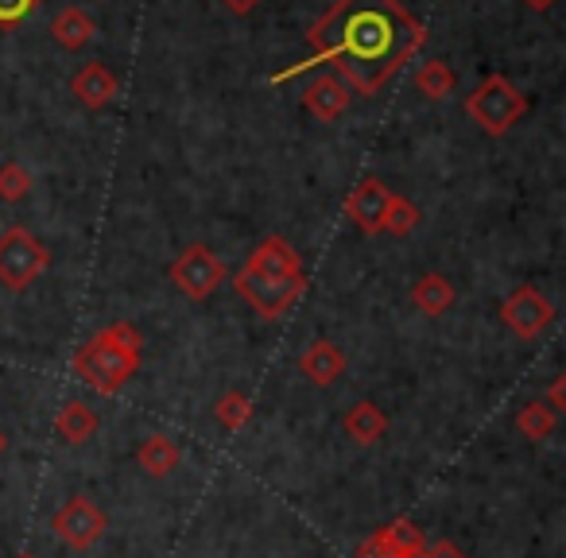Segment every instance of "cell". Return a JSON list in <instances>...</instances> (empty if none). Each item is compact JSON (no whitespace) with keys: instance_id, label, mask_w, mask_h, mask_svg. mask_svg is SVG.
<instances>
[{"instance_id":"obj_29","label":"cell","mask_w":566,"mask_h":558,"mask_svg":"<svg viewBox=\"0 0 566 558\" xmlns=\"http://www.w3.org/2000/svg\"><path fill=\"white\" fill-rule=\"evenodd\" d=\"M221 4H226L229 12H237V17H244V12H252L260 4V0H221Z\"/></svg>"},{"instance_id":"obj_30","label":"cell","mask_w":566,"mask_h":558,"mask_svg":"<svg viewBox=\"0 0 566 558\" xmlns=\"http://www.w3.org/2000/svg\"><path fill=\"white\" fill-rule=\"evenodd\" d=\"M524 4H527V9H535V12H547L555 0H524Z\"/></svg>"},{"instance_id":"obj_27","label":"cell","mask_w":566,"mask_h":558,"mask_svg":"<svg viewBox=\"0 0 566 558\" xmlns=\"http://www.w3.org/2000/svg\"><path fill=\"white\" fill-rule=\"evenodd\" d=\"M354 558H396V555L385 547V543H380V535H369V539L354 550Z\"/></svg>"},{"instance_id":"obj_9","label":"cell","mask_w":566,"mask_h":558,"mask_svg":"<svg viewBox=\"0 0 566 558\" xmlns=\"http://www.w3.org/2000/svg\"><path fill=\"white\" fill-rule=\"evenodd\" d=\"M388 206H392V187L380 182L377 175H369V179L357 182V190L346 198V218L354 221L361 233L377 236V233H385Z\"/></svg>"},{"instance_id":"obj_18","label":"cell","mask_w":566,"mask_h":558,"mask_svg":"<svg viewBox=\"0 0 566 558\" xmlns=\"http://www.w3.org/2000/svg\"><path fill=\"white\" fill-rule=\"evenodd\" d=\"M342 427H346V434L357 442V446H373V442H380L388 434V415L373 400H361L349 408V415Z\"/></svg>"},{"instance_id":"obj_8","label":"cell","mask_w":566,"mask_h":558,"mask_svg":"<svg viewBox=\"0 0 566 558\" xmlns=\"http://www.w3.org/2000/svg\"><path fill=\"white\" fill-rule=\"evenodd\" d=\"M501 323L509 326L516 338L532 341V338H539V334L547 330L551 323H555V307H551L547 295L524 284V287H516V292H512L509 299L501 303Z\"/></svg>"},{"instance_id":"obj_1","label":"cell","mask_w":566,"mask_h":558,"mask_svg":"<svg viewBox=\"0 0 566 558\" xmlns=\"http://www.w3.org/2000/svg\"><path fill=\"white\" fill-rule=\"evenodd\" d=\"M307 43L315 55L272 74V86H283L318 63H331L354 94L373 97L423 48L427 32L400 0H334V9L311 24Z\"/></svg>"},{"instance_id":"obj_10","label":"cell","mask_w":566,"mask_h":558,"mask_svg":"<svg viewBox=\"0 0 566 558\" xmlns=\"http://www.w3.org/2000/svg\"><path fill=\"white\" fill-rule=\"evenodd\" d=\"M244 272L268 275V280H303V260L287 236H264L244 260Z\"/></svg>"},{"instance_id":"obj_11","label":"cell","mask_w":566,"mask_h":558,"mask_svg":"<svg viewBox=\"0 0 566 558\" xmlns=\"http://www.w3.org/2000/svg\"><path fill=\"white\" fill-rule=\"evenodd\" d=\"M71 90H74V97L86 105V109H109V105L117 102V94H120V82L105 63H86L71 78Z\"/></svg>"},{"instance_id":"obj_15","label":"cell","mask_w":566,"mask_h":558,"mask_svg":"<svg viewBox=\"0 0 566 558\" xmlns=\"http://www.w3.org/2000/svg\"><path fill=\"white\" fill-rule=\"evenodd\" d=\"M94 35H97V24L90 20L86 9H78V4L55 12V20H51V40H55L63 51H82Z\"/></svg>"},{"instance_id":"obj_12","label":"cell","mask_w":566,"mask_h":558,"mask_svg":"<svg viewBox=\"0 0 566 558\" xmlns=\"http://www.w3.org/2000/svg\"><path fill=\"white\" fill-rule=\"evenodd\" d=\"M303 109L318 120H338L349 109V86L338 74H318L315 82H307L303 90Z\"/></svg>"},{"instance_id":"obj_28","label":"cell","mask_w":566,"mask_h":558,"mask_svg":"<svg viewBox=\"0 0 566 558\" xmlns=\"http://www.w3.org/2000/svg\"><path fill=\"white\" fill-rule=\"evenodd\" d=\"M423 555L427 558H465V550L458 547V543H450V539H439V543H427Z\"/></svg>"},{"instance_id":"obj_7","label":"cell","mask_w":566,"mask_h":558,"mask_svg":"<svg viewBox=\"0 0 566 558\" xmlns=\"http://www.w3.org/2000/svg\"><path fill=\"white\" fill-rule=\"evenodd\" d=\"M51 531L71 550H90L105 535V512L90 496H71L63 508L51 516Z\"/></svg>"},{"instance_id":"obj_13","label":"cell","mask_w":566,"mask_h":558,"mask_svg":"<svg viewBox=\"0 0 566 558\" xmlns=\"http://www.w3.org/2000/svg\"><path fill=\"white\" fill-rule=\"evenodd\" d=\"M300 369H303V377H307L311 385L331 388V385H338L342 372H346V357H342V349L334 346V341L318 338V341H311V346L303 349Z\"/></svg>"},{"instance_id":"obj_31","label":"cell","mask_w":566,"mask_h":558,"mask_svg":"<svg viewBox=\"0 0 566 558\" xmlns=\"http://www.w3.org/2000/svg\"><path fill=\"white\" fill-rule=\"evenodd\" d=\"M0 454H4V431H0Z\"/></svg>"},{"instance_id":"obj_5","label":"cell","mask_w":566,"mask_h":558,"mask_svg":"<svg viewBox=\"0 0 566 558\" xmlns=\"http://www.w3.org/2000/svg\"><path fill=\"white\" fill-rule=\"evenodd\" d=\"M233 287L260 318L275 323V318H283L295 303L303 299V292H307V275H303V280H268V275L244 272L241 267V272L233 275Z\"/></svg>"},{"instance_id":"obj_16","label":"cell","mask_w":566,"mask_h":558,"mask_svg":"<svg viewBox=\"0 0 566 558\" xmlns=\"http://www.w3.org/2000/svg\"><path fill=\"white\" fill-rule=\"evenodd\" d=\"M136 462L144 465L148 477H171L182 465V450H179V442L167 439V434H148V439L140 442V450H136Z\"/></svg>"},{"instance_id":"obj_19","label":"cell","mask_w":566,"mask_h":558,"mask_svg":"<svg viewBox=\"0 0 566 558\" xmlns=\"http://www.w3.org/2000/svg\"><path fill=\"white\" fill-rule=\"evenodd\" d=\"M380 543H385L388 550H392L396 558H403V555H419V550L427 547V535H423V527L416 524V519H408V516H400V519H392L388 527H380Z\"/></svg>"},{"instance_id":"obj_22","label":"cell","mask_w":566,"mask_h":558,"mask_svg":"<svg viewBox=\"0 0 566 558\" xmlns=\"http://www.w3.org/2000/svg\"><path fill=\"white\" fill-rule=\"evenodd\" d=\"M213 415H218V423L226 427V431H241L252 415V400L241 392V388H229V392L218 400V408H213Z\"/></svg>"},{"instance_id":"obj_23","label":"cell","mask_w":566,"mask_h":558,"mask_svg":"<svg viewBox=\"0 0 566 558\" xmlns=\"http://www.w3.org/2000/svg\"><path fill=\"white\" fill-rule=\"evenodd\" d=\"M32 171H28L24 164H17V159H9V164L0 167V202H24L28 194H32Z\"/></svg>"},{"instance_id":"obj_3","label":"cell","mask_w":566,"mask_h":558,"mask_svg":"<svg viewBox=\"0 0 566 558\" xmlns=\"http://www.w3.org/2000/svg\"><path fill=\"white\" fill-rule=\"evenodd\" d=\"M527 113V97L512 86L504 74H489L470 97H465V117L489 136H504Z\"/></svg>"},{"instance_id":"obj_26","label":"cell","mask_w":566,"mask_h":558,"mask_svg":"<svg viewBox=\"0 0 566 558\" xmlns=\"http://www.w3.org/2000/svg\"><path fill=\"white\" fill-rule=\"evenodd\" d=\"M547 408L555 411V415L566 411V372H558V377L547 385Z\"/></svg>"},{"instance_id":"obj_21","label":"cell","mask_w":566,"mask_h":558,"mask_svg":"<svg viewBox=\"0 0 566 558\" xmlns=\"http://www.w3.org/2000/svg\"><path fill=\"white\" fill-rule=\"evenodd\" d=\"M555 423H558V415L543 400L524 403V408H520V415H516V427H520V434H524L527 442L551 439V434H555Z\"/></svg>"},{"instance_id":"obj_14","label":"cell","mask_w":566,"mask_h":558,"mask_svg":"<svg viewBox=\"0 0 566 558\" xmlns=\"http://www.w3.org/2000/svg\"><path fill=\"white\" fill-rule=\"evenodd\" d=\"M411 303H416L423 315L439 318V315H447V310L458 303V287L450 284L442 272H427V275H419L416 287H411Z\"/></svg>"},{"instance_id":"obj_20","label":"cell","mask_w":566,"mask_h":558,"mask_svg":"<svg viewBox=\"0 0 566 558\" xmlns=\"http://www.w3.org/2000/svg\"><path fill=\"white\" fill-rule=\"evenodd\" d=\"M454 86H458V74L450 71L442 59H431V63H423L416 71V90L427 102H447V97L454 94Z\"/></svg>"},{"instance_id":"obj_4","label":"cell","mask_w":566,"mask_h":558,"mask_svg":"<svg viewBox=\"0 0 566 558\" xmlns=\"http://www.w3.org/2000/svg\"><path fill=\"white\" fill-rule=\"evenodd\" d=\"M51 252L40 236H32L24 225L0 233V287L4 292H28V287L48 272Z\"/></svg>"},{"instance_id":"obj_6","label":"cell","mask_w":566,"mask_h":558,"mask_svg":"<svg viewBox=\"0 0 566 558\" xmlns=\"http://www.w3.org/2000/svg\"><path fill=\"white\" fill-rule=\"evenodd\" d=\"M171 284L179 287L187 299L206 303L221 284H226V264H221L206 244H190V249H182L179 260L171 264Z\"/></svg>"},{"instance_id":"obj_33","label":"cell","mask_w":566,"mask_h":558,"mask_svg":"<svg viewBox=\"0 0 566 558\" xmlns=\"http://www.w3.org/2000/svg\"><path fill=\"white\" fill-rule=\"evenodd\" d=\"M20 558H35V555H20Z\"/></svg>"},{"instance_id":"obj_25","label":"cell","mask_w":566,"mask_h":558,"mask_svg":"<svg viewBox=\"0 0 566 558\" xmlns=\"http://www.w3.org/2000/svg\"><path fill=\"white\" fill-rule=\"evenodd\" d=\"M40 0H0V28H17L32 17V9Z\"/></svg>"},{"instance_id":"obj_24","label":"cell","mask_w":566,"mask_h":558,"mask_svg":"<svg viewBox=\"0 0 566 558\" xmlns=\"http://www.w3.org/2000/svg\"><path fill=\"white\" fill-rule=\"evenodd\" d=\"M419 206L411 202V198H400V194H392V206H388V218H385V233H392V236H408L411 229L419 225Z\"/></svg>"},{"instance_id":"obj_17","label":"cell","mask_w":566,"mask_h":558,"mask_svg":"<svg viewBox=\"0 0 566 558\" xmlns=\"http://www.w3.org/2000/svg\"><path fill=\"white\" fill-rule=\"evenodd\" d=\"M55 434L66 442V446H86L97 434V415L78 400H66L55 415Z\"/></svg>"},{"instance_id":"obj_32","label":"cell","mask_w":566,"mask_h":558,"mask_svg":"<svg viewBox=\"0 0 566 558\" xmlns=\"http://www.w3.org/2000/svg\"><path fill=\"white\" fill-rule=\"evenodd\" d=\"M403 558H427V555H423V550H419V555H403Z\"/></svg>"},{"instance_id":"obj_2","label":"cell","mask_w":566,"mask_h":558,"mask_svg":"<svg viewBox=\"0 0 566 558\" xmlns=\"http://www.w3.org/2000/svg\"><path fill=\"white\" fill-rule=\"evenodd\" d=\"M140 349L144 334L133 323H113L97 330L90 341H82L78 354H74V372L94 392L113 396L140 372Z\"/></svg>"}]
</instances>
